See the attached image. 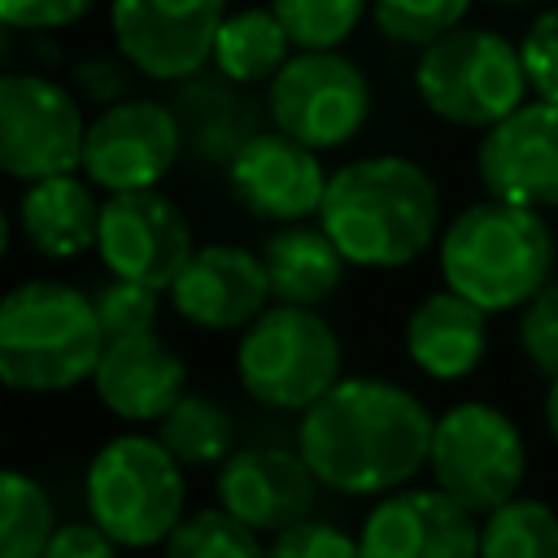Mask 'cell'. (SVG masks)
Listing matches in <instances>:
<instances>
[{"label":"cell","mask_w":558,"mask_h":558,"mask_svg":"<svg viewBox=\"0 0 558 558\" xmlns=\"http://www.w3.org/2000/svg\"><path fill=\"white\" fill-rule=\"evenodd\" d=\"M214 488H218V501L235 519H244L262 536H275V532L314 514L323 480L301 458V449L253 445V449H231L227 453V462L218 466Z\"/></svg>","instance_id":"e0dca14e"},{"label":"cell","mask_w":558,"mask_h":558,"mask_svg":"<svg viewBox=\"0 0 558 558\" xmlns=\"http://www.w3.org/2000/svg\"><path fill=\"white\" fill-rule=\"evenodd\" d=\"M471 0H371V17L384 39L401 48H427L432 39L462 26Z\"/></svg>","instance_id":"f1b7e54d"},{"label":"cell","mask_w":558,"mask_h":558,"mask_svg":"<svg viewBox=\"0 0 558 558\" xmlns=\"http://www.w3.org/2000/svg\"><path fill=\"white\" fill-rule=\"evenodd\" d=\"M488 4H527V0H488Z\"/></svg>","instance_id":"f35d334b"},{"label":"cell","mask_w":558,"mask_h":558,"mask_svg":"<svg viewBox=\"0 0 558 558\" xmlns=\"http://www.w3.org/2000/svg\"><path fill=\"white\" fill-rule=\"evenodd\" d=\"M414 92L449 126L488 131L527 100V70L519 44L488 26H453L418 48Z\"/></svg>","instance_id":"8992f818"},{"label":"cell","mask_w":558,"mask_h":558,"mask_svg":"<svg viewBox=\"0 0 558 558\" xmlns=\"http://www.w3.org/2000/svg\"><path fill=\"white\" fill-rule=\"evenodd\" d=\"M270 9L283 17L296 48H340L371 0H270Z\"/></svg>","instance_id":"f546056e"},{"label":"cell","mask_w":558,"mask_h":558,"mask_svg":"<svg viewBox=\"0 0 558 558\" xmlns=\"http://www.w3.org/2000/svg\"><path fill=\"white\" fill-rule=\"evenodd\" d=\"M74 87L92 100V105H113V100H122V96H131V74H135V65L118 52V57H83L74 70Z\"/></svg>","instance_id":"e575fe53"},{"label":"cell","mask_w":558,"mask_h":558,"mask_svg":"<svg viewBox=\"0 0 558 558\" xmlns=\"http://www.w3.org/2000/svg\"><path fill=\"white\" fill-rule=\"evenodd\" d=\"M362 554L375 558H466L480 554V514L436 488H392L362 519Z\"/></svg>","instance_id":"2e32d148"},{"label":"cell","mask_w":558,"mask_h":558,"mask_svg":"<svg viewBox=\"0 0 558 558\" xmlns=\"http://www.w3.org/2000/svg\"><path fill=\"white\" fill-rule=\"evenodd\" d=\"M488 353V310L445 288L423 296L405 318V357L440 384L466 379Z\"/></svg>","instance_id":"44dd1931"},{"label":"cell","mask_w":558,"mask_h":558,"mask_svg":"<svg viewBox=\"0 0 558 558\" xmlns=\"http://www.w3.org/2000/svg\"><path fill=\"white\" fill-rule=\"evenodd\" d=\"M174 113L183 126V153L196 166H231V157L266 131L270 113L227 74H192L179 83Z\"/></svg>","instance_id":"ffe728a7"},{"label":"cell","mask_w":558,"mask_h":558,"mask_svg":"<svg viewBox=\"0 0 558 558\" xmlns=\"http://www.w3.org/2000/svg\"><path fill=\"white\" fill-rule=\"evenodd\" d=\"M292 35L283 26V17L275 9H240L227 13L214 39V70L253 87V83H270L279 74V65L292 57Z\"/></svg>","instance_id":"cb8c5ba5"},{"label":"cell","mask_w":558,"mask_h":558,"mask_svg":"<svg viewBox=\"0 0 558 558\" xmlns=\"http://www.w3.org/2000/svg\"><path fill=\"white\" fill-rule=\"evenodd\" d=\"M174 314L201 331H244L270 301V270L262 253L240 244H201L170 283Z\"/></svg>","instance_id":"ac0fdd59"},{"label":"cell","mask_w":558,"mask_h":558,"mask_svg":"<svg viewBox=\"0 0 558 558\" xmlns=\"http://www.w3.org/2000/svg\"><path fill=\"white\" fill-rule=\"evenodd\" d=\"M157 436L183 466H222L227 453L235 449V418L227 405L201 392H183L161 418Z\"/></svg>","instance_id":"d4e9b609"},{"label":"cell","mask_w":558,"mask_h":558,"mask_svg":"<svg viewBox=\"0 0 558 558\" xmlns=\"http://www.w3.org/2000/svg\"><path fill=\"white\" fill-rule=\"evenodd\" d=\"M545 427H549V436L558 440V375H554L549 388H545Z\"/></svg>","instance_id":"74e56055"},{"label":"cell","mask_w":558,"mask_h":558,"mask_svg":"<svg viewBox=\"0 0 558 558\" xmlns=\"http://www.w3.org/2000/svg\"><path fill=\"white\" fill-rule=\"evenodd\" d=\"M87 519H96L118 549H153L183 519L187 484L183 462L166 449L161 436L126 432L96 449L83 480Z\"/></svg>","instance_id":"5b68a950"},{"label":"cell","mask_w":558,"mask_h":558,"mask_svg":"<svg viewBox=\"0 0 558 558\" xmlns=\"http://www.w3.org/2000/svg\"><path fill=\"white\" fill-rule=\"evenodd\" d=\"M344 366L340 336L314 305L270 301L235 344V375L244 392L279 414L310 410Z\"/></svg>","instance_id":"52a82bcc"},{"label":"cell","mask_w":558,"mask_h":558,"mask_svg":"<svg viewBox=\"0 0 558 558\" xmlns=\"http://www.w3.org/2000/svg\"><path fill=\"white\" fill-rule=\"evenodd\" d=\"M262 549H266L262 532H253L244 519H235L222 501L179 519V527L166 536L170 558H257Z\"/></svg>","instance_id":"83f0119b"},{"label":"cell","mask_w":558,"mask_h":558,"mask_svg":"<svg viewBox=\"0 0 558 558\" xmlns=\"http://www.w3.org/2000/svg\"><path fill=\"white\" fill-rule=\"evenodd\" d=\"M227 0H109L118 52L148 78L183 83L214 61Z\"/></svg>","instance_id":"7c38bea8"},{"label":"cell","mask_w":558,"mask_h":558,"mask_svg":"<svg viewBox=\"0 0 558 558\" xmlns=\"http://www.w3.org/2000/svg\"><path fill=\"white\" fill-rule=\"evenodd\" d=\"M475 174L488 196L558 209V100H523L493 122L475 148Z\"/></svg>","instance_id":"5bb4252c"},{"label":"cell","mask_w":558,"mask_h":558,"mask_svg":"<svg viewBox=\"0 0 558 558\" xmlns=\"http://www.w3.org/2000/svg\"><path fill=\"white\" fill-rule=\"evenodd\" d=\"M92 4L96 0H0V22L9 31H61Z\"/></svg>","instance_id":"d590c367"},{"label":"cell","mask_w":558,"mask_h":558,"mask_svg":"<svg viewBox=\"0 0 558 558\" xmlns=\"http://www.w3.org/2000/svg\"><path fill=\"white\" fill-rule=\"evenodd\" d=\"M96 314L109 340L118 336H135V331H153L157 327V305H161V288H148L140 279H122L113 275L96 296Z\"/></svg>","instance_id":"4dcf8cb0"},{"label":"cell","mask_w":558,"mask_h":558,"mask_svg":"<svg viewBox=\"0 0 558 558\" xmlns=\"http://www.w3.org/2000/svg\"><path fill=\"white\" fill-rule=\"evenodd\" d=\"M52 532H57V514L44 484L22 471H4L0 475V554L4 558L48 554Z\"/></svg>","instance_id":"4316f807"},{"label":"cell","mask_w":558,"mask_h":558,"mask_svg":"<svg viewBox=\"0 0 558 558\" xmlns=\"http://www.w3.org/2000/svg\"><path fill=\"white\" fill-rule=\"evenodd\" d=\"M440 279L488 314L523 310L554 279V231L532 205L501 196L466 205L440 231Z\"/></svg>","instance_id":"3957f363"},{"label":"cell","mask_w":558,"mask_h":558,"mask_svg":"<svg viewBox=\"0 0 558 558\" xmlns=\"http://www.w3.org/2000/svg\"><path fill=\"white\" fill-rule=\"evenodd\" d=\"M436 414L401 384L340 375L296 423V449L344 497H384L405 488L432 458Z\"/></svg>","instance_id":"6da1fadb"},{"label":"cell","mask_w":558,"mask_h":558,"mask_svg":"<svg viewBox=\"0 0 558 558\" xmlns=\"http://www.w3.org/2000/svg\"><path fill=\"white\" fill-rule=\"evenodd\" d=\"M270 554H288V558H349V554H362V541L340 532L336 523H318L314 514L275 532L266 541Z\"/></svg>","instance_id":"d6a6232c"},{"label":"cell","mask_w":558,"mask_h":558,"mask_svg":"<svg viewBox=\"0 0 558 558\" xmlns=\"http://www.w3.org/2000/svg\"><path fill=\"white\" fill-rule=\"evenodd\" d=\"M327 179L331 174L323 170L318 148L292 140L279 126L257 131L227 166V187L235 205H244L253 218H266V222L318 218Z\"/></svg>","instance_id":"9a60e30c"},{"label":"cell","mask_w":558,"mask_h":558,"mask_svg":"<svg viewBox=\"0 0 558 558\" xmlns=\"http://www.w3.org/2000/svg\"><path fill=\"white\" fill-rule=\"evenodd\" d=\"M519 349H523V357L545 379L558 375V279H549L541 292H532L523 301V314H519Z\"/></svg>","instance_id":"1f68e13d"},{"label":"cell","mask_w":558,"mask_h":558,"mask_svg":"<svg viewBox=\"0 0 558 558\" xmlns=\"http://www.w3.org/2000/svg\"><path fill=\"white\" fill-rule=\"evenodd\" d=\"M92 179H78L74 170L31 179L17 201V227L26 244L48 262H70L87 248H96L100 235V201L92 192Z\"/></svg>","instance_id":"7402d4cb"},{"label":"cell","mask_w":558,"mask_h":558,"mask_svg":"<svg viewBox=\"0 0 558 558\" xmlns=\"http://www.w3.org/2000/svg\"><path fill=\"white\" fill-rule=\"evenodd\" d=\"M318 222L340 244L349 266L397 270L436 244L440 187L410 157H357L327 179Z\"/></svg>","instance_id":"7a4b0ae2"},{"label":"cell","mask_w":558,"mask_h":558,"mask_svg":"<svg viewBox=\"0 0 558 558\" xmlns=\"http://www.w3.org/2000/svg\"><path fill=\"white\" fill-rule=\"evenodd\" d=\"M183 153L174 105L153 96H122L87 122L83 174L105 192L157 187Z\"/></svg>","instance_id":"8fae6325"},{"label":"cell","mask_w":558,"mask_h":558,"mask_svg":"<svg viewBox=\"0 0 558 558\" xmlns=\"http://www.w3.org/2000/svg\"><path fill=\"white\" fill-rule=\"evenodd\" d=\"M262 262L270 270L275 301H288V305H323L340 288L349 266V257L323 231V222L318 227L283 222V231H275L262 244Z\"/></svg>","instance_id":"603a6c76"},{"label":"cell","mask_w":558,"mask_h":558,"mask_svg":"<svg viewBox=\"0 0 558 558\" xmlns=\"http://www.w3.org/2000/svg\"><path fill=\"white\" fill-rule=\"evenodd\" d=\"M109 336L96 301L61 279H26L0 301V379L13 392H70L92 384Z\"/></svg>","instance_id":"277c9868"},{"label":"cell","mask_w":558,"mask_h":558,"mask_svg":"<svg viewBox=\"0 0 558 558\" xmlns=\"http://www.w3.org/2000/svg\"><path fill=\"white\" fill-rule=\"evenodd\" d=\"M118 549V541L96 523H57L52 541H48V558H109Z\"/></svg>","instance_id":"8d00e7d4"},{"label":"cell","mask_w":558,"mask_h":558,"mask_svg":"<svg viewBox=\"0 0 558 558\" xmlns=\"http://www.w3.org/2000/svg\"><path fill=\"white\" fill-rule=\"evenodd\" d=\"M92 388L113 418L157 423L187 392V366L157 331H135L105 344L92 371Z\"/></svg>","instance_id":"d6986e66"},{"label":"cell","mask_w":558,"mask_h":558,"mask_svg":"<svg viewBox=\"0 0 558 558\" xmlns=\"http://www.w3.org/2000/svg\"><path fill=\"white\" fill-rule=\"evenodd\" d=\"M523 70H527V87L541 100H558V9H545L532 17L523 44Z\"/></svg>","instance_id":"836d02e7"},{"label":"cell","mask_w":558,"mask_h":558,"mask_svg":"<svg viewBox=\"0 0 558 558\" xmlns=\"http://www.w3.org/2000/svg\"><path fill=\"white\" fill-rule=\"evenodd\" d=\"M432 480L466 510L488 514L510 501L527 475V445L510 414L488 401H458L432 427Z\"/></svg>","instance_id":"ba28073f"},{"label":"cell","mask_w":558,"mask_h":558,"mask_svg":"<svg viewBox=\"0 0 558 558\" xmlns=\"http://www.w3.org/2000/svg\"><path fill=\"white\" fill-rule=\"evenodd\" d=\"M87 122L74 92L48 74L0 78V166L17 183L83 170Z\"/></svg>","instance_id":"30bf717a"},{"label":"cell","mask_w":558,"mask_h":558,"mask_svg":"<svg viewBox=\"0 0 558 558\" xmlns=\"http://www.w3.org/2000/svg\"><path fill=\"white\" fill-rule=\"evenodd\" d=\"M270 126L327 153L349 144L371 118V83L336 48H296L266 83Z\"/></svg>","instance_id":"9c48e42d"},{"label":"cell","mask_w":558,"mask_h":558,"mask_svg":"<svg viewBox=\"0 0 558 558\" xmlns=\"http://www.w3.org/2000/svg\"><path fill=\"white\" fill-rule=\"evenodd\" d=\"M480 554L488 558H558V514L536 497H510L480 514Z\"/></svg>","instance_id":"484cf974"},{"label":"cell","mask_w":558,"mask_h":558,"mask_svg":"<svg viewBox=\"0 0 558 558\" xmlns=\"http://www.w3.org/2000/svg\"><path fill=\"white\" fill-rule=\"evenodd\" d=\"M96 253L109 275L140 279L148 288L170 292V283L196 253V244L179 201L161 196L157 187H135V192L105 196Z\"/></svg>","instance_id":"4fadbf2b"}]
</instances>
